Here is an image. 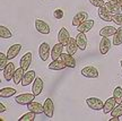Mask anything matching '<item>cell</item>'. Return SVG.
<instances>
[{"mask_svg": "<svg viewBox=\"0 0 122 121\" xmlns=\"http://www.w3.org/2000/svg\"><path fill=\"white\" fill-rule=\"evenodd\" d=\"M76 40H77V44H78V48L84 51V50H86L87 48V36L85 35V33H81V32H79L78 35L76 36Z\"/></svg>", "mask_w": 122, "mask_h": 121, "instance_id": "22", "label": "cell"}, {"mask_svg": "<svg viewBox=\"0 0 122 121\" xmlns=\"http://www.w3.org/2000/svg\"><path fill=\"white\" fill-rule=\"evenodd\" d=\"M35 116H36V113L33 112V111H30V112L25 113L24 116H22L18 120L19 121H33V120H35Z\"/></svg>", "mask_w": 122, "mask_h": 121, "instance_id": "31", "label": "cell"}, {"mask_svg": "<svg viewBox=\"0 0 122 121\" xmlns=\"http://www.w3.org/2000/svg\"><path fill=\"white\" fill-rule=\"evenodd\" d=\"M27 109L30 111H33L36 114H40V113H44V108L43 105L39 102H35V101H32L30 103L27 104Z\"/></svg>", "mask_w": 122, "mask_h": 121, "instance_id": "23", "label": "cell"}, {"mask_svg": "<svg viewBox=\"0 0 122 121\" xmlns=\"http://www.w3.org/2000/svg\"><path fill=\"white\" fill-rule=\"evenodd\" d=\"M35 28H36V31L39 32V33H41V34H49L50 33V26H49V24L46 22H44V21H42V19H35Z\"/></svg>", "mask_w": 122, "mask_h": 121, "instance_id": "3", "label": "cell"}, {"mask_svg": "<svg viewBox=\"0 0 122 121\" xmlns=\"http://www.w3.org/2000/svg\"><path fill=\"white\" fill-rule=\"evenodd\" d=\"M81 75L87 78H97L98 77V70L94 66H87L81 69Z\"/></svg>", "mask_w": 122, "mask_h": 121, "instance_id": "6", "label": "cell"}, {"mask_svg": "<svg viewBox=\"0 0 122 121\" xmlns=\"http://www.w3.org/2000/svg\"><path fill=\"white\" fill-rule=\"evenodd\" d=\"M43 87H44V83L42 80L41 77H36L35 80L33 82V86H32V93H34L35 95L37 96L40 95L42 91H43Z\"/></svg>", "mask_w": 122, "mask_h": 121, "instance_id": "9", "label": "cell"}, {"mask_svg": "<svg viewBox=\"0 0 122 121\" xmlns=\"http://www.w3.org/2000/svg\"><path fill=\"white\" fill-rule=\"evenodd\" d=\"M117 32V28L114 26H104L103 28H101L100 35L102 37H109V36H113Z\"/></svg>", "mask_w": 122, "mask_h": 121, "instance_id": "25", "label": "cell"}, {"mask_svg": "<svg viewBox=\"0 0 122 121\" xmlns=\"http://www.w3.org/2000/svg\"><path fill=\"white\" fill-rule=\"evenodd\" d=\"M44 108V114L48 118H52L53 113H54V104H53V101L51 99H46L44 101L43 104Z\"/></svg>", "mask_w": 122, "mask_h": 121, "instance_id": "8", "label": "cell"}, {"mask_svg": "<svg viewBox=\"0 0 122 121\" xmlns=\"http://www.w3.org/2000/svg\"><path fill=\"white\" fill-rule=\"evenodd\" d=\"M120 119H119V117H112L111 119H110V121H119Z\"/></svg>", "mask_w": 122, "mask_h": 121, "instance_id": "38", "label": "cell"}, {"mask_svg": "<svg viewBox=\"0 0 122 121\" xmlns=\"http://www.w3.org/2000/svg\"><path fill=\"white\" fill-rule=\"evenodd\" d=\"M113 44L115 47L122 44V26H120L119 28H117V32H115V34L113 35Z\"/></svg>", "mask_w": 122, "mask_h": 121, "instance_id": "28", "label": "cell"}, {"mask_svg": "<svg viewBox=\"0 0 122 121\" xmlns=\"http://www.w3.org/2000/svg\"><path fill=\"white\" fill-rule=\"evenodd\" d=\"M111 116L112 117H121L122 116V103L117 104V106L114 108V110L111 112Z\"/></svg>", "mask_w": 122, "mask_h": 121, "instance_id": "33", "label": "cell"}, {"mask_svg": "<svg viewBox=\"0 0 122 121\" xmlns=\"http://www.w3.org/2000/svg\"><path fill=\"white\" fill-rule=\"evenodd\" d=\"M120 65H121V67H122V60H121V61H120Z\"/></svg>", "mask_w": 122, "mask_h": 121, "instance_id": "41", "label": "cell"}, {"mask_svg": "<svg viewBox=\"0 0 122 121\" xmlns=\"http://www.w3.org/2000/svg\"><path fill=\"white\" fill-rule=\"evenodd\" d=\"M16 89L13 88V87H5V88H1L0 89V97L1 99H6V97H10L16 94Z\"/></svg>", "mask_w": 122, "mask_h": 121, "instance_id": "27", "label": "cell"}, {"mask_svg": "<svg viewBox=\"0 0 122 121\" xmlns=\"http://www.w3.org/2000/svg\"><path fill=\"white\" fill-rule=\"evenodd\" d=\"M61 58H62V60L65 62V65L68 67V68H75L76 67V60H75V58L72 57V54H70V53H62L61 54Z\"/></svg>", "mask_w": 122, "mask_h": 121, "instance_id": "19", "label": "cell"}, {"mask_svg": "<svg viewBox=\"0 0 122 121\" xmlns=\"http://www.w3.org/2000/svg\"><path fill=\"white\" fill-rule=\"evenodd\" d=\"M117 104H118V102L115 101L114 97H110V99H107L106 101H105L104 106H103V112H104L105 114L111 113L114 110V108L117 106Z\"/></svg>", "mask_w": 122, "mask_h": 121, "instance_id": "13", "label": "cell"}, {"mask_svg": "<svg viewBox=\"0 0 122 121\" xmlns=\"http://www.w3.org/2000/svg\"><path fill=\"white\" fill-rule=\"evenodd\" d=\"M89 2H91V5H93L94 7H97V8L103 7V6H104V4H105L103 0H89Z\"/></svg>", "mask_w": 122, "mask_h": 121, "instance_id": "36", "label": "cell"}, {"mask_svg": "<svg viewBox=\"0 0 122 121\" xmlns=\"http://www.w3.org/2000/svg\"><path fill=\"white\" fill-rule=\"evenodd\" d=\"M86 103L92 110H95V111L103 110V106H104V102L97 97H88L86 100Z\"/></svg>", "mask_w": 122, "mask_h": 121, "instance_id": "2", "label": "cell"}, {"mask_svg": "<svg viewBox=\"0 0 122 121\" xmlns=\"http://www.w3.org/2000/svg\"><path fill=\"white\" fill-rule=\"evenodd\" d=\"M53 16H54V18H56V19L60 21V19H62V18H63L65 13H63V10H62V9L58 8V9H56V10L53 11Z\"/></svg>", "mask_w": 122, "mask_h": 121, "instance_id": "34", "label": "cell"}, {"mask_svg": "<svg viewBox=\"0 0 122 121\" xmlns=\"http://www.w3.org/2000/svg\"><path fill=\"white\" fill-rule=\"evenodd\" d=\"M6 111V106L4 105V103H0V112L2 113V112H5Z\"/></svg>", "mask_w": 122, "mask_h": 121, "instance_id": "37", "label": "cell"}, {"mask_svg": "<svg viewBox=\"0 0 122 121\" xmlns=\"http://www.w3.org/2000/svg\"><path fill=\"white\" fill-rule=\"evenodd\" d=\"M110 2H119V0H107Z\"/></svg>", "mask_w": 122, "mask_h": 121, "instance_id": "39", "label": "cell"}, {"mask_svg": "<svg viewBox=\"0 0 122 121\" xmlns=\"http://www.w3.org/2000/svg\"><path fill=\"white\" fill-rule=\"evenodd\" d=\"M20 50H22V45L20 44H13L10 48L8 49V51H7V57H8L9 60H11V59H14L15 57L18 56V53L20 52Z\"/></svg>", "mask_w": 122, "mask_h": 121, "instance_id": "18", "label": "cell"}, {"mask_svg": "<svg viewBox=\"0 0 122 121\" xmlns=\"http://www.w3.org/2000/svg\"><path fill=\"white\" fill-rule=\"evenodd\" d=\"M36 78V74L34 70H26V73L24 74V77L22 80L23 86H28L30 83H33Z\"/></svg>", "mask_w": 122, "mask_h": 121, "instance_id": "10", "label": "cell"}, {"mask_svg": "<svg viewBox=\"0 0 122 121\" xmlns=\"http://www.w3.org/2000/svg\"><path fill=\"white\" fill-rule=\"evenodd\" d=\"M94 21L93 19H86L85 22H83L80 25L77 27V31L78 32H81V33H87V32H89V31L93 28V26H94Z\"/></svg>", "mask_w": 122, "mask_h": 121, "instance_id": "16", "label": "cell"}, {"mask_svg": "<svg viewBox=\"0 0 122 121\" xmlns=\"http://www.w3.org/2000/svg\"><path fill=\"white\" fill-rule=\"evenodd\" d=\"M104 7L106 8V10L109 11L111 15H117V14H120L122 10V6L119 2H105Z\"/></svg>", "mask_w": 122, "mask_h": 121, "instance_id": "5", "label": "cell"}, {"mask_svg": "<svg viewBox=\"0 0 122 121\" xmlns=\"http://www.w3.org/2000/svg\"><path fill=\"white\" fill-rule=\"evenodd\" d=\"M8 57L7 54H5V53H0V70H4L6 68V66L8 65Z\"/></svg>", "mask_w": 122, "mask_h": 121, "instance_id": "32", "label": "cell"}, {"mask_svg": "<svg viewBox=\"0 0 122 121\" xmlns=\"http://www.w3.org/2000/svg\"><path fill=\"white\" fill-rule=\"evenodd\" d=\"M113 97L115 99V101L119 103H122V88L120 86L115 87L113 91Z\"/></svg>", "mask_w": 122, "mask_h": 121, "instance_id": "30", "label": "cell"}, {"mask_svg": "<svg viewBox=\"0 0 122 121\" xmlns=\"http://www.w3.org/2000/svg\"><path fill=\"white\" fill-rule=\"evenodd\" d=\"M16 69H15V65L13 62H8V65L6 66V68L2 70L4 73V78L7 80V82H10L14 77V74H15Z\"/></svg>", "mask_w": 122, "mask_h": 121, "instance_id": "7", "label": "cell"}, {"mask_svg": "<svg viewBox=\"0 0 122 121\" xmlns=\"http://www.w3.org/2000/svg\"><path fill=\"white\" fill-rule=\"evenodd\" d=\"M66 49H67V52H68V53H70V54L74 56L75 53L77 52V50L79 49L78 44H77V40L75 39V37H70L68 44L66 45Z\"/></svg>", "mask_w": 122, "mask_h": 121, "instance_id": "24", "label": "cell"}, {"mask_svg": "<svg viewBox=\"0 0 122 121\" xmlns=\"http://www.w3.org/2000/svg\"><path fill=\"white\" fill-rule=\"evenodd\" d=\"M69 40H70V35L69 32L67 31V28H65V27L60 28L59 33H58V41L66 47L68 44V42H69Z\"/></svg>", "mask_w": 122, "mask_h": 121, "instance_id": "12", "label": "cell"}, {"mask_svg": "<svg viewBox=\"0 0 122 121\" xmlns=\"http://www.w3.org/2000/svg\"><path fill=\"white\" fill-rule=\"evenodd\" d=\"M0 36L2 39H11L13 37V33L10 32L9 28H7L6 26H0Z\"/></svg>", "mask_w": 122, "mask_h": 121, "instance_id": "29", "label": "cell"}, {"mask_svg": "<svg viewBox=\"0 0 122 121\" xmlns=\"http://www.w3.org/2000/svg\"><path fill=\"white\" fill-rule=\"evenodd\" d=\"M35 96L36 95L34 93H23V94H19L15 97V102L20 104V105H27L32 101H34Z\"/></svg>", "mask_w": 122, "mask_h": 121, "instance_id": "1", "label": "cell"}, {"mask_svg": "<svg viewBox=\"0 0 122 121\" xmlns=\"http://www.w3.org/2000/svg\"><path fill=\"white\" fill-rule=\"evenodd\" d=\"M39 54H40V58H41L43 61H46L49 59V57H51V49H50L49 43L43 42V43L40 45Z\"/></svg>", "mask_w": 122, "mask_h": 121, "instance_id": "4", "label": "cell"}, {"mask_svg": "<svg viewBox=\"0 0 122 121\" xmlns=\"http://www.w3.org/2000/svg\"><path fill=\"white\" fill-rule=\"evenodd\" d=\"M67 66L65 65V62H63V60H62V58H58V59H56V60H52V62L49 65V69L50 70H56V71H58V70H62L65 69Z\"/></svg>", "mask_w": 122, "mask_h": 121, "instance_id": "15", "label": "cell"}, {"mask_svg": "<svg viewBox=\"0 0 122 121\" xmlns=\"http://www.w3.org/2000/svg\"><path fill=\"white\" fill-rule=\"evenodd\" d=\"M119 4H120V5L122 6V0H119Z\"/></svg>", "mask_w": 122, "mask_h": 121, "instance_id": "40", "label": "cell"}, {"mask_svg": "<svg viewBox=\"0 0 122 121\" xmlns=\"http://www.w3.org/2000/svg\"><path fill=\"white\" fill-rule=\"evenodd\" d=\"M32 63V52H26L19 61V65L24 70H27Z\"/></svg>", "mask_w": 122, "mask_h": 121, "instance_id": "17", "label": "cell"}, {"mask_svg": "<svg viewBox=\"0 0 122 121\" xmlns=\"http://www.w3.org/2000/svg\"><path fill=\"white\" fill-rule=\"evenodd\" d=\"M24 74H25V70L23 69L22 67H19L18 69H16L15 74H14V77H13V80L14 83L18 85V84H22V80H23V77H24Z\"/></svg>", "mask_w": 122, "mask_h": 121, "instance_id": "26", "label": "cell"}, {"mask_svg": "<svg viewBox=\"0 0 122 121\" xmlns=\"http://www.w3.org/2000/svg\"><path fill=\"white\" fill-rule=\"evenodd\" d=\"M111 41H110L107 37H102V40H101L100 42V52L101 54H106L107 52L110 51V49H111Z\"/></svg>", "mask_w": 122, "mask_h": 121, "instance_id": "20", "label": "cell"}, {"mask_svg": "<svg viewBox=\"0 0 122 121\" xmlns=\"http://www.w3.org/2000/svg\"><path fill=\"white\" fill-rule=\"evenodd\" d=\"M113 22L119 26H122V14H117V15H113Z\"/></svg>", "mask_w": 122, "mask_h": 121, "instance_id": "35", "label": "cell"}, {"mask_svg": "<svg viewBox=\"0 0 122 121\" xmlns=\"http://www.w3.org/2000/svg\"><path fill=\"white\" fill-rule=\"evenodd\" d=\"M88 18V15L86 11H79L72 18V26L75 27H78L83 22H85L86 19Z\"/></svg>", "mask_w": 122, "mask_h": 121, "instance_id": "11", "label": "cell"}, {"mask_svg": "<svg viewBox=\"0 0 122 121\" xmlns=\"http://www.w3.org/2000/svg\"><path fill=\"white\" fill-rule=\"evenodd\" d=\"M63 44H61L60 42H58L57 44H54V47H52L51 49V58L52 60H56L58 58H60L61 54L63 53Z\"/></svg>", "mask_w": 122, "mask_h": 121, "instance_id": "14", "label": "cell"}, {"mask_svg": "<svg viewBox=\"0 0 122 121\" xmlns=\"http://www.w3.org/2000/svg\"><path fill=\"white\" fill-rule=\"evenodd\" d=\"M98 16L102 21H104V22H113V15H111V14L106 10L104 6L103 7H100L98 8Z\"/></svg>", "mask_w": 122, "mask_h": 121, "instance_id": "21", "label": "cell"}]
</instances>
